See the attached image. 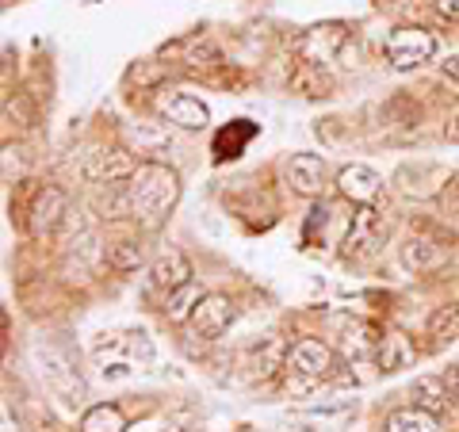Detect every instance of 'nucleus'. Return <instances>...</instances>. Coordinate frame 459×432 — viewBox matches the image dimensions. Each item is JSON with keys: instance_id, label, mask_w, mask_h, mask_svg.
I'll return each mask as SVG.
<instances>
[{"instance_id": "1", "label": "nucleus", "mask_w": 459, "mask_h": 432, "mask_svg": "<svg viewBox=\"0 0 459 432\" xmlns=\"http://www.w3.org/2000/svg\"><path fill=\"white\" fill-rule=\"evenodd\" d=\"M180 199V177L177 168H169L161 161H142L134 168V177L126 180V207L146 229H161L169 211Z\"/></svg>"}, {"instance_id": "2", "label": "nucleus", "mask_w": 459, "mask_h": 432, "mask_svg": "<svg viewBox=\"0 0 459 432\" xmlns=\"http://www.w3.org/2000/svg\"><path fill=\"white\" fill-rule=\"evenodd\" d=\"M333 371L337 356L318 337H303L287 349V386H295V391H310V386L333 379Z\"/></svg>"}, {"instance_id": "3", "label": "nucleus", "mask_w": 459, "mask_h": 432, "mask_svg": "<svg viewBox=\"0 0 459 432\" xmlns=\"http://www.w3.org/2000/svg\"><path fill=\"white\" fill-rule=\"evenodd\" d=\"M35 359H39V376H42V383H47V391H50L57 402H62L65 410L84 406V398H89V386H84L81 371L69 364L65 352H57V349H39Z\"/></svg>"}, {"instance_id": "4", "label": "nucleus", "mask_w": 459, "mask_h": 432, "mask_svg": "<svg viewBox=\"0 0 459 432\" xmlns=\"http://www.w3.org/2000/svg\"><path fill=\"white\" fill-rule=\"evenodd\" d=\"M386 62L394 69H418L437 54V35L425 27H398L386 35Z\"/></svg>"}, {"instance_id": "5", "label": "nucleus", "mask_w": 459, "mask_h": 432, "mask_svg": "<svg viewBox=\"0 0 459 432\" xmlns=\"http://www.w3.org/2000/svg\"><path fill=\"white\" fill-rule=\"evenodd\" d=\"M383 238H386V222L376 211V203L356 207L352 222H349V234H344V256H349V261H360V256L379 249Z\"/></svg>"}, {"instance_id": "6", "label": "nucleus", "mask_w": 459, "mask_h": 432, "mask_svg": "<svg viewBox=\"0 0 459 432\" xmlns=\"http://www.w3.org/2000/svg\"><path fill=\"white\" fill-rule=\"evenodd\" d=\"M356 413V398L349 394H337V398H322V402H307V406L291 410V421L307 425L310 432H337L349 417Z\"/></svg>"}, {"instance_id": "7", "label": "nucleus", "mask_w": 459, "mask_h": 432, "mask_svg": "<svg viewBox=\"0 0 459 432\" xmlns=\"http://www.w3.org/2000/svg\"><path fill=\"white\" fill-rule=\"evenodd\" d=\"M157 111H161V119L184 126V131H204L211 123V111L204 99H195L188 92H177V89H165L157 96Z\"/></svg>"}, {"instance_id": "8", "label": "nucleus", "mask_w": 459, "mask_h": 432, "mask_svg": "<svg viewBox=\"0 0 459 432\" xmlns=\"http://www.w3.org/2000/svg\"><path fill=\"white\" fill-rule=\"evenodd\" d=\"M283 177H287V184H291L295 195L318 199L325 192V161L318 153H295L291 161L283 165Z\"/></svg>"}, {"instance_id": "9", "label": "nucleus", "mask_w": 459, "mask_h": 432, "mask_svg": "<svg viewBox=\"0 0 459 432\" xmlns=\"http://www.w3.org/2000/svg\"><path fill=\"white\" fill-rule=\"evenodd\" d=\"M337 192L344 199H352L356 207H368V203H376V199H379L383 177L376 168H368V165H344L337 172Z\"/></svg>"}, {"instance_id": "10", "label": "nucleus", "mask_w": 459, "mask_h": 432, "mask_svg": "<svg viewBox=\"0 0 459 432\" xmlns=\"http://www.w3.org/2000/svg\"><path fill=\"white\" fill-rule=\"evenodd\" d=\"M230 322H234V302H230L226 295H204L199 298V307L192 310V325H195V333L199 337H222Z\"/></svg>"}, {"instance_id": "11", "label": "nucleus", "mask_w": 459, "mask_h": 432, "mask_svg": "<svg viewBox=\"0 0 459 432\" xmlns=\"http://www.w3.org/2000/svg\"><path fill=\"white\" fill-rule=\"evenodd\" d=\"M150 283L157 287V291H165V295H172V291H177V287H184V283H192V264H188V256H184L180 249L157 253L153 264H150Z\"/></svg>"}, {"instance_id": "12", "label": "nucleus", "mask_w": 459, "mask_h": 432, "mask_svg": "<svg viewBox=\"0 0 459 432\" xmlns=\"http://www.w3.org/2000/svg\"><path fill=\"white\" fill-rule=\"evenodd\" d=\"M379 341H383V329L364 318H349L341 325V349L349 359H376Z\"/></svg>"}, {"instance_id": "13", "label": "nucleus", "mask_w": 459, "mask_h": 432, "mask_svg": "<svg viewBox=\"0 0 459 432\" xmlns=\"http://www.w3.org/2000/svg\"><path fill=\"white\" fill-rule=\"evenodd\" d=\"M261 134V126L249 123V119H234V123H226L219 134H214L211 142V153H214V165H222V161H234V157L246 153L249 142Z\"/></svg>"}, {"instance_id": "14", "label": "nucleus", "mask_w": 459, "mask_h": 432, "mask_svg": "<svg viewBox=\"0 0 459 432\" xmlns=\"http://www.w3.org/2000/svg\"><path fill=\"white\" fill-rule=\"evenodd\" d=\"M448 261V245H440L429 234H410L406 245H402V264L410 272H433Z\"/></svg>"}, {"instance_id": "15", "label": "nucleus", "mask_w": 459, "mask_h": 432, "mask_svg": "<svg viewBox=\"0 0 459 432\" xmlns=\"http://www.w3.org/2000/svg\"><path fill=\"white\" fill-rule=\"evenodd\" d=\"M65 214V195L57 188H39L35 199H31V214H27V222H31V234L35 238H47L57 229Z\"/></svg>"}, {"instance_id": "16", "label": "nucleus", "mask_w": 459, "mask_h": 432, "mask_svg": "<svg viewBox=\"0 0 459 432\" xmlns=\"http://www.w3.org/2000/svg\"><path fill=\"white\" fill-rule=\"evenodd\" d=\"M413 359H418V349H413V341L406 333H383L379 352H376V364H379L383 376L413 367Z\"/></svg>"}, {"instance_id": "17", "label": "nucleus", "mask_w": 459, "mask_h": 432, "mask_svg": "<svg viewBox=\"0 0 459 432\" xmlns=\"http://www.w3.org/2000/svg\"><path fill=\"white\" fill-rule=\"evenodd\" d=\"M341 27H314V31L303 35V42H299V62H314V65H325L329 54H333L341 47Z\"/></svg>"}, {"instance_id": "18", "label": "nucleus", "mask_w": 459, "mask_h": 432, "mask_svg": "<svg viewBox=\"0 0 459 432\" xmlns=\"http://www.w3.org/2000/svg\"><path fill=\"white\" fill-rule=\"evenodd\" d=\"M410 398H413V406H421L429 413H444L452 406V391H448V383H444L440 376H421L418 383L410 386Z\"/></svg>"}, {"instance_id": "19", "label": "nucleus", "mask_w": 459, "mask_h": 432, "mask_svg": "<svg viewBox=\"0 0 459 432\" xmlns=\"http://www.w3.org/2000/svg\"><path fill=\"white\" fill-rule=\"evenodd\" d=\"M386 432H437V413H429L421 406H406V410H394V413H386V421H383Z\"/></svg>"}, {"instance_id": "20", "label": "nucleus", "mask_w": 459, "mask_h": 432, "mask_svg": "<svg viewBox=\"0 0 459 432\" xmlns=\"http://www.w3.org/2000/svg\"><path fill=\"white\" fill-rule=\"evenodd\" d=\"M81 432H126V413L119 406H111V402L92 406L81 417Z\"/></svg>"}, {"instance_id": "21", "label": "nucleus", "mask_w": 459, "mask_h": 432, "mask_svg": "<svg viewBox=\"0 0 459 432\" xmlns=\"http://www.w3.org/2000/svg\"><path fill=\"white\" fill-rule=\"evenodd\" d=\"M291 89L303 92V96H329V77L322 65L314 62H299L295 73H291Z\"/></svg>"}, {"instance_id": "22", "label": "nucleus", "mask_w": 459, "mask_h": 432, "mask_svg": "<svg viewBox=\"0 0 459 432\" xmlns=\"http://www.w3.org/2000/svg\"><path fill=\"white\" fill-rule=\"evenodd\" d=\"M199 298H204V291L195 287V280H192V283H184V287H177V291L165 298V318H169V322L192 318V310L199 307Z\"/></svg>"}, {"instance_id": "23", "label": "nucleus", "mask_w": 459, "mask_h": 432, "mask_svg": "<svg viewBox=\"0 0 459 432\" xmlns=\"http://www.w3.org/2000/svg\"><path fill=\"white\" fill-rule=\"evenodd\" d=\"M429 337H433V349H444L459 337V307H440L433 318H429Z\"/></svg>"}, {"instance_id": "24", "label": "nucleus", "mask_w": 459, "mask_h": 432, "mask_svg": "<svg viewBox=\"0 0 459 432\" xmlns=\"http://www.w3.org/2000/svg\"><path fill=\"white\" fill-rule=\"evenodd\" d=\"M134 157L126 153V150H108V153H100V168H96V177H104V180H131L134 177Z\"/></svg>"}, {"instance_id": "25", "label": "nucleus", "mask_w": 459, "mask_h": 432, "mask_svg": "<svg viewBox=\"0 0 459 432\" xmlns=\"http://www.w3.org/2000/svg\"><path fill=\"white\" fill-rule=\"evenodd\" d=\"M108 264L115 272H134L142 264V245L138 241H115L108 249Z\"/></svg>"}, {"instance_id": "26", "label": "nucleus", "mask_w": 459, "mask_h": 432, "mask_svg": "<svg viewBox=\"0 0 459 432\" xmlns=\"http://www.w3.org/2000/svg\"><path fill=\"white\" fill-rule=\"evenodd\" d=\"M444 203H448L452 214H459V172L448 180V188H444Z\"/></svg>"}, {"instance_id": "27", "label": "nucleus", "mask_w": 459, "mask_h": 432, "mask_svg": "<svg viewBox=\"0 0 459 432\" xmlns=\"http://www.w3.org/2000/svg\"><path fill=\"white\" fill-rule=\"evenodd\" d=\"M429 4H433L444 20H459V0H429Z\"/></svg>"}, {"instance_id": "28", "label": "nucleus", "mask_w": 459, "mask_h": 432, "mask_svg": "<svg viewBox=\"0 0 459 432\" xmlns=\"http://www.w3.org/2000/svg\"><path fill=\"white\" fill-rule=\"evenodd\" d=\"M444 383H448V391H452V402L459 406V364H452L448 371H444Z\"/></svg>"}, {"instance_id": "29", "label": "nucleus", "mask_w": 459, "mask_h": 432, "mask_svg": "<svg viewBox=\"0 0 459 432\" xmlns=\"http://www.w3.org/2000/svg\"><path fill=\"white\" fill-rule=\"evenodd\" d=\"M448 138H452V142H459V119L448 126Z\"/></svg>"}]
</instances>
